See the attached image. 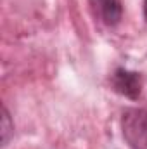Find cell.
Returning <instances> with one entry per match:
<instances>
[{
    "mask_svg": "<svg viewBox=\"0 0 147 149\" xmlns=\"http://www.w3.org/2000/svg\"><path fill=\"white\" fill-rule=\"evenodd\" d=\"M121 130L130 149H147V108L126 109L121 118Z\"/></svg>",
    "mask_w": 147,
    "mask_h": 149,
    "instance_id": "6da1fadb",
    "label": "cell"
},
{
    "mask_svg": "<svg viewBox=\"0 0 147 149\" xmlns=\"http://www.w3.org/2000/svg\"><path fill=\"white\" fill-rule=\"evenodd\" d=\"M94 14L106 26H116L123 16L121 0H90Z\"/></svg>",
    "mask_w": 147,
    "mask_h": 149,
    "instance_id": "3957f363",
    "label": "cell"
},
{
    "mask_svg": "<svg viewBox=\"0 0 147 149\" xmlns=\"http://www.w3.org/2000/svg\"><path fill=\"white\" fill-rule=\"evenodd\" d=\"M112 87L118 94L126 95L130 99H137L140 95V88H142V80L140 74L118 68L112 74Z\"/></svg>",
    "mask_w": 147,
    "mask_h": 149,
    "instance_id": "7a4b0ae2",
    "label": "cell"
},
{
    "mask_svg": "<svg viewBox=\"0 0 147 149\" xmlns=\"http://www.w3.org/2000/svg\"><path fill=\"white\" fill-rule=\"evenodd\" d=\"M144 16H146V21H147V0H144Z\"/></svg>",
    "mask_w": 147,
    "mask_h": 149,
    "instance_id": "5b68a950",
    "label": "cell"
},
{
    "mask_svg": "<svg viewBox=\"0 0 147 149\" xmlns=\"http://www.w3.org/2000/svg\"><path fill=\"white\" fill-rule=\"evenodd\" d=\"M14 130V127H10V114L7 111V108H3V116H2V134H3V146L9 142V137H10V132Z\"/></svg>",
    "mask_w": 147,
    "mask_h": 149,
    "instance_id": "277c9868",
    "label": "cell"
}]
</instances>
